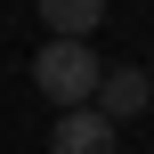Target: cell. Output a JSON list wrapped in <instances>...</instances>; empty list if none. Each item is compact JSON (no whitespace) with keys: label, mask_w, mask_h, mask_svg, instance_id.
<instances>
[{"label":"cell","mask_w":154,"mask_h":154,"mask_svg":"<svg viewBox=\"0 0 154 154\" xmlns=\"http://www.w3.org/2000/svg\"><path fill=\"white\" fill-rule=\"evenodd\" d=\"M97 81H106V65H97V49H89V41H65V32H57V41H41V49H32V89H41L57 114H65V106H89V97H97Z\"/></svg>","instance_id":"cell-1"},{"label":"cell","mask_w":154,"mask_h":154,"mask_svg":"<svg viewBox=\"0 0 154 154\" xmlns=\"http://www.w3.org/2000/svg\"><path fill=\"white\" fill-rule=\"evenodd\" d=\"M49 154H122V146H114V122L97 106H65L49 130Z\"/></svg>","instance_id":"cell-2"},{"label":"cell","mask_w":154,"mask_h":154,"mask_svg":"<svg viewBox=\"0 0 154 154\" xmlns=\"http://www.w3.org/2000/svg\"><path fill=\"white\" fill-rule=\"evenodd\" d=\"M106 122H130V114H146L154 106V81H146V65H114L106 81H97V97H89Z\"/></svg>","instance_id":"cell-3"},{"label":"cell","mask_w":154,"mask_h":154,"mask_svg":"<svg viewBox=\"0 0 154 154\" xmlns=\"http://www.w3.org/2000/svg\"><path fill=\"white\" fill-rule=\"evenodd\" d=\"M41 24H57L65 41H89V24H106V0H32Z\"/></svg>","instance_id":"cell-4"}]
</instances>
